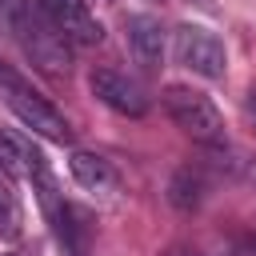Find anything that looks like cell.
I'll use <instances>...</instances> for the list:
<instances>
[{
    "instance_id": "cell-8",
    "label": "cell",
    "mask_w": 256,
    "mask_h": 256,
    "mask_svg": "<svg viewBox=\"0 0 256 256\" xmlns=\"http://www.w3.org/2000/svg\"><path fill=\"white\" fill-rule=\"evenodd\" d=\"M128 44L144 68H156L164 56V28L156 16H128Z\"/></svg>"
},
{
    "instance_id": "cell-10",
    "label": "cell",
    "mask_w": 256,
    "mask_h": 256,
    "mask_svg": "<svg viewBox=\"0 0 256 256\" xmlns=\"http://www.w3.org/2000/svg\"><path fill=\"white\" fill-rule=\"evenodd\" d=\"M16 232H20V208H16L12 192H4V188H0V236H4V240H12Z\"/></svg>"
},
{
    "instance_id": "cell-1",
    "label": "cell",
    "mask_w": 256,
    "mask_h": 256,
    "mask_svg": "<svg viewBox=\"0 0 256 256\" xmlns=\"http://www.w3.org/2000/svg\"><path fill=\"white\" fill-rule=\"evenodd\" d=\"M0 20L4 28L16 36V44L24 48V56L48 72V76H64L72 68V52L68 40L56 32V24L48 20V12L32 0H0Z\"/></svg>"
},
{
    "instance_id": "cell-7",
    "label": "cell",
    "mask_w": 256,
    "mask_h": 256,
    "mask_svg": "<svg viewBox=\"0 0 256 256\" xmlns=\"http://www.w3.org/2000/svg\"><path fill=\"white\" fill-rule=\"evenodd\" d=\"M40 8L48 12V20L56 24V32L72 44H100L104 40V24L92 16V0H40Z\"/></svg>"
},
{
    "instance_id": "cell-3",
    "label": "cell",
    "mask_w": 256,
    "mask_h": 256,
    "mask_svg": "<svg viewBox=\"0 0 256 256\" xmlns=\"http://www.w3.org/2000/svg\"><path fill=\"white\" fill-rule=\"evenodd\" d=\"M164 108L176 120V128L188 132L196 144H208V148L224 144V116L204 92H196L188 84H168L164 88Z\"/></svg>"
},
{
    "instance_id": "cell-4",
    "label": "cell",
    "mask_w": 256,
    "mask_h": 256,
    "mask_svg": "<svg viewBox=\"0 0 256 256\" xmlns=\"http://www.w3.org/2000/svg\"><path fill=\"white\" fill-rule=\"evenodd\" d=\"M40 204H44V216L56 232V244H60V256H92V216L76 204H68L60 192H56V180L44 176L32 184Z\"/></svg>"
},
{
    "instance_id": "cell-5",
    "label": "cell",
    "mask_w": 256,
    "mask_h": 256,
    "mask_svg": "<svg viewBox=\"0 0 256 256\" xmlns=\"http://www.w3.org/2000/svg\"><path fill=\"white\" fill-rule=\"evenodd\" d=\"M176 60L204 80H220L224 68H228L224 40L204 24H180L176 28Z\"/></svg>"
},
{
    "instance_id": "cell-9",
    "label": "cell",
    "mask_w": 256,
    "mask_h": 256,
    "mask_svg": "<svg viewBox=\"0 0 256 256\" xmlns=\"http://www.w3.org/2000/svg\"><path fill=\"white\" fill-rule=\"evenodd\" d=\"M68 168H72V180L84 184V188H92V192H108V188H116V172H112V164H108L104 156H96V152H72Z\"/></svg>"
},
{
    "instance_id": "cell-12",
    "label": "cell",
    "mask_w": 256,
    "mask_h": 256,
    "mask_svg": "<svg viewBox=\"0 0 256 256\" xmlns=\"http://www.w3.org/2000/svg\"><path fill=\"white\" fill-rule=\"evenodd\" d=\"M12 256H20V252H12Z\"/></svg>"
},
{
    "instance_id": "cell-11",
    "label": "cell",
    "mask_w": 256,
    "mask_h": 256,
    "mask_svg": "<svg viewBox=\"0 0 256 256\" xmlns=\"http://www.w3.org/2000/svg\"><path fill=\"white\" fill-rule=\"evenodd\" d=\"M196 192H200V180H196L192 172H180V176L172 180V200H176L180 208H192V204L200 200Z\"/></svg>"
},
{
    "instance_id": "cell-2",
    "label": "cell",
    "mask_w": 256,
    "mask_h": 256,
    "mask_svg": "<svg viewBox=\"0 0 256 256\" xmlns=\"http://www.w3.org/2000/svg\"><path fill=\"white\" fill-rule=\"evenodd\" d=\"M0 96H4V104L12 108V116H16L32 136H44V140H52V144H72L68 120H64L24 76H16V72L4 68V64H0Z\"/></svg>"
},
{
    "instance_id": "cell-6",
    "label": "cell",
    "mask_w": 256,
    "mask_h": 256,
    "mask_svg": "<svg viewBox=\"0 0 256 256\" xmlns=\"http://www.w3.org/2000/svg\"><path fill=\"white\" fill-rule=\"evenodd\" d=\"M88 84H92V96L100 104H108L112 112H120V116H144L148 112L144 88L128 72H120V68H92Z\"/></svg>"
}]
</instances>
